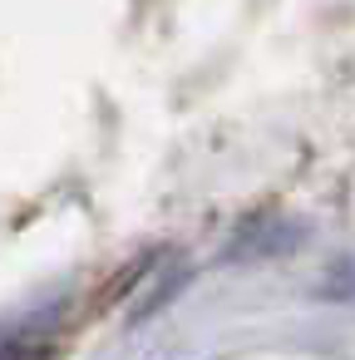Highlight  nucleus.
Returning <instances> with one entry per match:
<instances>
[{"mask_svg": "<svg viewBox=\"0 0 355 360\" xmlns=\"http://www.w3.org/2000/svg\"><path fill=\"white\" fill-rule=\"evenodd\" d=\"M321 296H330V301H350V306H355V257H345V262H335V266L325 271Z\"/></svg>", "mask_w": 355, "mask_h": 360, "instance_id": "2", "label": "nucleus"}, {"mask_svg": "<svg viewBox=\"0 0 355 360\" xmlns=\"http://www.w3.org/2000/svg\"><path fill=\"white\" fill-rule=\"evenodd\" d=\"M296 242H301V227H291V222H281V217H257V222L242 227V237L232 242V252H237V257H281V252H291Z\"/></svg>", "mask_w": 355, "mask_h": 360, "instance_id": "1", "label": "nucleus"}]
</instances>
